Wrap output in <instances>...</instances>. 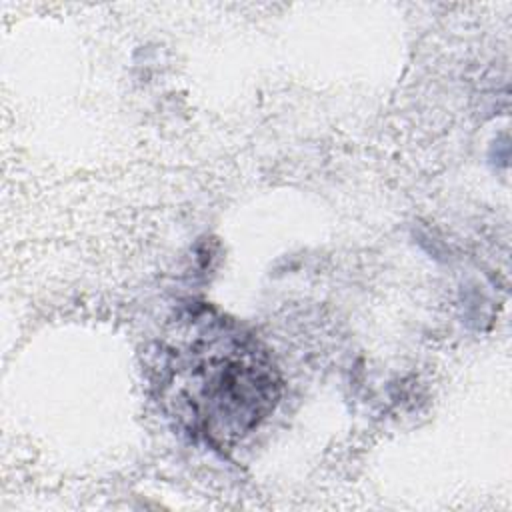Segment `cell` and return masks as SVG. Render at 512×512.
Segmentation results:
<instances>
[{
  "instance_id": "cell-1",
  "label": "cell",
  "mask_w": 512,
  "mask_h": 512,
  "mask_svg": "<svg viewBox=\"0 0 512 512\" xmlns=\"http://www.w3.org/2000/svg\"><path fill=\"white\" fill-rule=\"evenodd\" d=\"M160 402L196 438L230 448L268 418L280 376L268 350L234 320L202 306L160 342Z\"/></svg>"
}]
</instances>
